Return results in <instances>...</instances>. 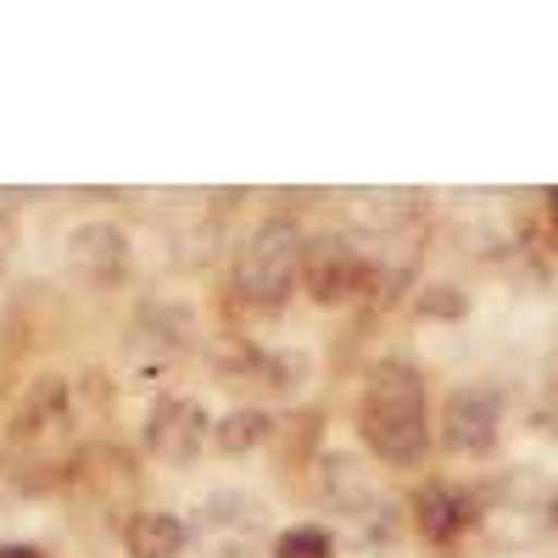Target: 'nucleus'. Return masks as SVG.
Masks as SVG:
<instances>
[{"instance_id":"obj_1","label":"nucleus","mask_w":558,"mask_h":558,"mask_svg":"<svg viewBox=\"0 0 558 558\" xmlns=\"http://www.w3.org/2000/svg\"><path fill=\"white\" fill-rule=\"evenodd\" d=\"M357 430L368 452L386 463H413L430 447V418H425V386L408 363H380L363 386L357 408Z\"/></svg>"},{"instance_id":"obj_2","label":"nucleus","mask_w":558,"mask_h":558,"mask_svg":"<svg viewBox=\"0 0 558 558\" xmlns=\"http://www.w3.org/2000/svg\"><path fill=\"white\" fill-rule=\"evenodd\" d=\"M302 274V229L291 218H268L252 229V241L235 257V291L257 307L286 302Z\"/></svg>"},{"instance_id":"obj_3","label":"nucleus","mask_w":558,"mask_h":558,"mask_svg":"<svg viewBox=\"0 0 558 558\" xmlns=\"http://www.w3.org/2000/svg\"><path fill=\"white\" fill-rule=\"evenodd\" d=\"M302 286L318 307H341L375 286V257L347 235H318L302 246Z\"/></svg>"},{"instance_id":"obj_4","label":"nucleus","mask_w":558,"mask_h":558,"mask_svg":"<svg viewBox=\"0 0 558 558\" xmlns=\"http://www.w3.org/2000/svg\"><path fill=\"white\" fill-rule=\"evenodd\" d=\"M497 430H502V397L492 386H463L447 397L441 408V441L463 458H481L497 447Z\"/></svg>"},{"instance_id":"obj_5","label":"nucleus","mask_w":558,"mask_h":558,"mask_svg":"<svg viewBox=\"0 0 558 558\" xmlns=\"http://www.w3.org/2000/svg\"><path fill=\"white\" fill-rule=\"evenodd\" d=\"M207 441V413L196 402H184V397H168L157 402L151 413V452L168 458V463H191Z\"/></svg>"},{"instance_id":"obj_6","label":"nucleus","mask_w":558,"mask_h":558,"mask_svg":"<svg viewBox=\"0 0 558 558\" xmlns=\"http://www.w3.org/2000/svg\"><path fill=\"white\" fill-rule=\"evenodd\" d=\"M413 520H418V531H425L430 542H452L463 525L475 520V502L463 497L458 486H447V481H430V486L413 492Z\"/></svg>"},{"instance_id":"obj_7","label":"nucleus","mask_w":558,"mask_h":558,"mask_svg":"<svg viewBox=\"0 0 558 558\" xmlns=\"http://www.w3.org/2000/svg\"><path fill=\"white\" fill-rule=\"evenodd\" d=\"M73 268L89 274L96 286H112V279L123 274V235L112 223H84L73 229Z\"/></svg>"},{"instance_id":"obj_8","label":"nucleus","mask_w":558,"mask_h":558,"mask_svg":"<svg viewBox=\"0 0 558 558\" xmlns=\"http://www.w3.org/2000/svg\"><path fill=\"white\" fill-rule=\"evenodd\" d=\"M123 542H129L134 558H179V547L191 542V531H184L179 514H157V508H151V514H134L129 520Z\"/></svg>"},{"instance_id":"obj_9","label":"nucleus","mask_w":558,"mask_h":558,"mask_svg":"<svg viewBox=\"0 0 558 558\" xmlns=\"http://www.w3.org/2000/svg\"><path fill=\"white\" fill-rule=\"evenodd\" d=\"M263 436H268V413H257V408H235L223 425H213V441L223 452H252Z\"/></svg>"},{"instance_id":"obj_10","label":"nucleus","mask_w":558,"mask_h":558,"mask_svg":"<svg viewBox=\"0 0 558 558\" xmlns=\"http://www.w3.org/2000/svg\"><path fill=\"white\" fill-rule=\"evenodd\" d=\"M274 558H330V531L318 525H291L274 542Z\"/></svg>"},{"instance_id":"obj_11","label":"nucleus","mask_w":558,"mask_h":558,"mask_svg":"<svg viewBox=\"0 0 558 558\" xmlns=\"http://www.w3.org/2000/svg\"><path fill=\"white\" fill-rule=\"evenodd\" d=\"M425 313H463L458 296H425Z\"/></svg>"},{"instance_id":"obj_12","label":"nucleus","mask_w":558,"mask_h":558,"mask_svg":"<svg viewBox=\"0 0 558 558\" xmlns=\"http://www.w3.org/2000/svg\"><path fill=\"white\" fill-rule=\"evenodd\" d=\"M0 558H45L39 547H0Z\"/></svg>"},{"instance_id":"obj_13","label":"nucleus","mask_w":558,"mask_h":558,"mask_svg":"<svg viewBox=\"0 0 558 558\" xmlns=\"http://www.w3.org/2000/svg\"><path fill=\"white\" fill-rule=\"evenodd\" d=\"M547 213H553V229H558V191H547Z\"/></svg>"}]
</instances>
